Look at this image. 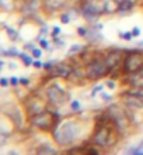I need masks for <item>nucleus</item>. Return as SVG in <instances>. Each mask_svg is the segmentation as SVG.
Listing matches in <instances>:
<instances>
[{"instance_id":"dca6fc26","label":"nucleus","mask_w":143,"mask_h":155,"mask_svg":"<svg viewBox=\"0 0 143 155\" xmlns=\"http://www.w3.org/2000/svg\"><path fill=\"white\" fill-rule=\"evenodd\" d=\"M135 3H136V0H122V1L118 4V11H119V13L130 11V10L135 7Z\"/></svg>"},{"instance_id":"e433bc0d","label":"nucleus","mask_w":143,"mask_h":155,"mask_svg":"<svg viewBox=\"0 0 143 155\" xmlns=\"http://www.w3.org/2000/svg\"><path fill=\"white\" fill-rule=\"evenodd\" d=\"M114 1H115V3H117V4H119V3H121V1H122V0H114Z\"/></svg>"},{"instance_id":"c756f323","label":"nucleus","mask_w":143,"mask_h":155,"mask_svg":"<svg viewBox=\"0 0 143 155\" xmlns=\"http://www.w3.org/2000/svg\"><path fill=\"white\" fill-rule=\"evenodd\" d=\"M39 45H41V48H45V50H46V48H48V41L42 38L41 41H39Z\"/></svg>"},{"instance_id":"f03ea898","label":"nucleus","mask_w":143,"mask_h":155,"mask_svg":"<svg viewBox=\"0 0 143 155\" xmlns=\"http://www.w3.org/2000/svg\"><path fill=\"white\" fill-rule=\"evenodd\" d=\"M117 131H119V130L115 126V123L112 121L110 114L107 113L104 121H101V123L98 121L97 123V127L94 130V134H93V138H91L93 145L100 147V148H107V147L114 145V142H111V138H112V134H115Z\"/></svg>"},{"instance_id":"6e6552de","label":"nucleus","mask_w":143,"mask_h":155,"mask_svg":"<svg viewBox=\"0 0 143 155\" xmlns=\"http://www.w3.org/2000/svg\"><path fill=\"white\" fill-rule=\"evenodd\" d=\"M24 107H25L28 116L31 117L46 110V103L38 96H30L24 100Z\"/></svg>"},{"instance_id":"6ab92c4d","label":"nucleus","mask_w":143,"mask_h":155,"mask_svg":"<svg viewBox=\"0 0 143 155\" xmlns=\"http://www.w3.org/2000/svg\"><path fill=\"white\" fill-rule=\"evenodd\" d=\"M81 50V45H79V44H74V45L70 47V50H69V54L70 55H74V54H79V51Z\"/></svg>"},{"instance_id":"c9c22d12","label":"nucleus","mask_w":143,"mask_h":155,"mask_svg":"<svg viewBox=\"0 0 143 155\" xmlns=\"http://www.w3.org/2000/svg\"><path fill=\"white\" fill-rule=\"evenodd\" d=\"M101 96L104 97V100H110V96H108V95H103V93H101Z\"/></svg>"},{"instance_id":"ddd939ff","label":"nucleus","mask_w":143,"mask_h":155,"mask_svg":"<svg viewBox=\"0 0 143 155\" xmlns=\"http://www.w3.org/2000/svg\"><path fill=\"white\" fill-rule=\"evenodd\" d=\"M125 103L132 110L143 109V97L136 96V95H130V93H125Z\"/></svg>"},{"instance_id":"7c9ffc66","label":"nucleus","mask_w":143,"mask_h":155,"mask_svg":"<svg viewBox=\"0 0 143 155\" xmlns=\"http://www.w3.org/2000/svg\"><path fill=\"white\" fill-rule=\"evenodd\" d=\"M18 82H20V80L17 79V78H14V76L10 79V83L13 85V86H17V85H18Z\"/></svg>"},{"instance_id":"4be33fe9","label":"nucleus","mask_w":143,"mask_h":155,"mask_svg":"<svg viewBox=\"0 0 143 155\" xmlns=\"http://www.w3.org/2000/svg\"><path fill=\"white\" fill-rule=\"evenodd\" d=\"M7 34H8L13 39L17 38V32H16V30H13V28H7Z\"/></svg>"},{"instance_id":"423d86ee","label":"nucleus","mask_w":143,"mask_h":155,"mask_svg":"<svg viewBox=\"0 0 143 155\" xmlns=\"http://www.w3.org/2000/svg\"><path fill=\"white\" fill-rule=\"evenodd\" d=\"M67 96H69L67 92L59 83L49 85L48 89H46V100H48V103L55 106V107H59V106L65 104L66 100H67Z\"/></svg>"},{"instance_id":"a211bd4d","label":"nucleus","mask_w":143,"mask_h":155,"mask_svg":"<svg viewBox=\"0 0 143 155\" xmlns=\"http://www.w3.org/2000/svg\"><path fill=\"white\" fill-rule=\"evenodd\" d=\"M18 57L21 58V61H23V62L25 64V66H30V65H33V59L30 58V57H28L27 54H20Z\"/></svg>"},{"instance_id":"7ed1b4c3","label":"nucleus","mask_w":143,"mask_h":155,"mask_svg":"<svg viewBox=\"0 0 143 155\" xmlns=\"http://www.w3.org/2000/svg\"><path fill=\"white\" fill-rule=\"evenodd\" d=\"M30 124L42 131H53L58 124V116L51 110H44L38 114L30 117Z\"/></svg>"},{"instance_id":"cd10ccee","label":"nucleus","mask_w":143,"mask_h":155,"mask_svg":"<svg viewBox=\"0 0 143 155\" xmlns=\"http://www.w3.org/2000/svg\"><path fill=\"white\" fill-rule=\"evenodd\" d=\"M100 90H103V85H98V86H96L94 89H93V92H91V96H96V93Z\"/></svg>"},{"instance_id":"412c9836","label":"nucleus","mask_w":143,"mask_h":155,"mask_svg":"<svg viewBox=\"0 0 143 155\" xmlns=\"http://www.w3.org/2000/svg\"><path fill=\"white\" fill-rule=\"evenodd\" d=\"M72 110H73V111H79V110H80V103H79L77 100L72 102Z\"/></svg>"},{"instance_id":"a878e982","label":"nucleus","mask_w":143,"mask_h":155,"mask_svg":"<svg viewBox=\"0 0 143 155\" xmlns=\"http://www.w3.org/2000/svg\"><path fill=\"white\" fill-rule=\"evenodd\" d=\"M53 66H55V65H53L52 61H49V62H45V64H44V68H45L46 71H52Z\"/></svg>"},{"instance_id":"f257e3e1","label":"nucleus","mask_w":143,"mask_h":155,"mask_svg":"<svg viewBox=\"0 0 143 155\" xmlns=\"http://www.w3.org/2000/svg\"><path fill=\"white\" fill-rule=\"evenodd\" d=\"M81 131V126L77 120H63V121H58L56 127L53 128V140L56 144L65 147V145H70L72 142L77 140Z\"/></svg>"},{"instance_id":"c85d7f7f","label":"nucleus","mask_w":143,"mask_h":155,"mask_svg":"<svg viewBox=\"0 0 143 155\" xmlns=\"http://www.w3.org/2000/svg\"><path fill=\"white\" fill-rule=\"evenodd\" d=\"M130 32H132V35H133V37H139V35H140V30H139L137 27H133Z\"/></svg>"},{"instance_id":"2eb2a0df","label":"nucleus","mask_w":143,"mask_h":155,"mask_svg":"<svg viewBox=\"0 0 143 155\" xmlns=\"http://www.w3.org/2000/svg\"><path fill=\"white\" fill-rule=\"evenodd\" d=\"M39 6H41V1L39 0H24V4H23V11L27 14H34L38 11Z\"/></svg>"},{"instance_id":"9b49d317","label":"nucleus","mask_w":143,"mask_h":155,"mask_svg":"<svg viewBox=\"0 0 143 155\" xmlns=\"http://www.w3.org/2000/svg\"><path fill=\"white\" fill-rule=\"evenodd\" d=\"M52 72L55 76L58 78H63V79H69L72 76V72H73V66L66 62H60V64H56L52 68Z\"/></svg>"},{"instance_id":"bb28decb","label":"nucleus","mask_w":143,"mask_h":155,"mask_svg":"<svg viewBox=\"0 0 143 155\" xmlns=\"http://www.w3.org/2000/svg\"><path fill=\"white\" fill-rule=\"evenodd\" d=\"M59 34H60V28L55 26V27H53V30H52V37H53V38H56Z\"/></svg>"},{"instance_id":"20e7f679","label":"nucleus","mask_w":143,"mask_h":155,"mask_svg":"<svg viewBox=\"0 0 143 155\" xmlns=\"http://www.w3.org/2000/svg\"><path fill=\"white\" fill-rule=\"evenodd\" d=\"M107 75H110V68L105 58H93L86 65V78L90 80H97Z\"/></svg>"},{"instance_id":"72a5a7b5","label":"nucleus","mask_w":143,"mask_h":155,"mask_svg":"<svg viewBox=\"0 0 143 155\" xmlns=\"http://www.w3.org/2000/svg\"><path fill=\"white\" fill-rule=\"evenodd\" d=\"M107 86H108L110 89H115V82H114V80H108V82H107Z\"/></svg>"},{"instance_id":"0eeeda50","label":"nucleus","mask_w":143,"mask_h":155,"mask_svg":"<svg viewBox=\"0 0 143 155\" xmlns=\"http://www.w3.org/2000/svg\"><path fill=\"white\" fill-rule=\"evenodd\" d=\"M108 114H110V117L112 118V121L115 123V126L118 127L119 131H125L126 130L128 124H129V118H128L124 109H121L118 104H114V106H111L108 109Z\"/></svg>"},{"instance_id":"f704fd0d","label":"nucleus","mask_w":143,"mask_h":155,"mask_svg":"<svg viewBox=\"0 0 143 155\" xmlns=\"http://www.w3.org/2000/svg\"><path fill=\"white\" fill-rule=\"evenodd\" d=\"M28 82H30V80H28L27 78H21V79H20V83L24 85V86H27V85H28Z\"/></svg>"},{"instance_id":"4468645a","label":"nucleus","mask_w":143,"mask_h":155,"mask_svg":"<svg viewBox=\"0 0 143 155\" xmlns=\"http://www.w3.org/2000/svg\"><path fill=\"white\" fill-rule=\"evenodd\" d=\"M42 4L48 11H58L67 4V0H42Z\"/></svg>"},{"instance_id":"aec40b11","label":"nucleus","mask_w":143,"mask_h":155,"mask_svg":"<svg viewBox=\"0 0 143 155\" xmlns=\"http://www.w3.org/2000/svg\"><path fill=\"white\" fill-rule=\"evenodd\" d=\"M77 34L80 35V37H87V35H88V31L86 30L84 27H79V28H77Z\"/></svg>"},{"instance_id":"f8f14e48","label":"nucleus","mask_w":143,"mask_h":155,"mask_svg":"<svg viewBox=\"0 0 143 155\" xmlns=\"http://www.w3.org/2000/svg\"><path fill=\"white\" fill-rule=\"evenodd\" d=\"M125 83L135 89H143V69L128 75V78L125 79Z\"/></svg>"},{"instance_id":"393cba45","label":"nucleus","mask_w":143,"mask_h":155,"mask_svg":"<svg viewBox=\"0 0 143 155\" xmlns=\"http://www.w3.org/2000/svg\"><path fill=\"white\" fill-rule=\"evenodd\" d=\"M60 21H62L63 24H69V23H70V17H69L67 14H63V16L60 17Z\"/></svg>"},{"instance_id":"2f4dec72","label":"nucleus","mask_w":143,"mask_h":155,"mask_svg":"<svg viewBox=\"0 0 143 155\" xmlns=\"http://www.w3.org/2000/svg\"><path fill=\"white\" fill-rule=\"evenodd\" d=\"M34 68H37V69H39V68H42V66H44V64H41V62H39V61H34Z\"/></svg>"},{"instance_id":"f3484780","label":"nucleus","mask_w":143,"mask_h":155,"mask_svg":"<svg viewBox=\"0 0 143 155\" xmlns=\"http://www.w3.org/2000/svg\"><path fill=\"white\" fill-rule=\"evenodd\" d=\"M37 152H38V154H55L56 149L51 148V147H48V145H45V144H42V145L37 149Z\"/></svg>"},{"instance_id":"39448f33","label":"nucleus","mask_w":143,"mask_h":155,"mask_svg":"<svg viewBox=\"0 0 143 155\" xmlns=\"http://www.w3.org/2000/svg\"><path fill=\"white\" fill-rule=\"evenodd\" d=\"M143 69V52L142 51H132L126 54L122 62V71L126 75L135 73Z\"/></svg>"},{"instance_id":"5701e85b","label":"nucleus","mask_w":143,"mask_h":155,"mask_svg":"<svg viewBox=\"0 0 143 155\" xmlns=\"http://www.w3.org/2000/svg\"><path fill=\"white\" fill-rule=\"evenodd\" d=\"M119 37H122V38H125V39H128V41H129L133 35H132V32H125V34H124V32H119Z\"/></svg>"},{"instance_id":"473e14b6","label":"nucleus","mask_w":143,"mask_h":155,"mask_svg":"<svg viewBox=\"0 0 143 155\" xmlns=\"http://www.w3.org/2000/svg\"><path fill=\"white\" fill-rule=\"evenodd\" d=\"M0 83H1V86H3V88H6L7 85H8V80H7L6 78H1V79H0Z\"/></svg>"},{"instance_id":"9d476101","label":"nucleus","mask_w":143,"mask_h":155,"mask_svg":"<svg viewBox=\"0 0 143 155\" xmlns=\"http://www.w3.org/2000/svg\"><path fill=\"white\" fill-rule=\"evenodd\" d=\"M105 62H107L108 68H110V75H111L112 72H115L118 68L122 65V62H124V55H122L121 51H111L110 54H107Z\"/></svg>"},{"instance_id":"b1692460","label":"nucleus","mask_w":143,"mask_h":155,"mask_svg":"<svg viewBox=\"0 0 143 155\" xmlns=\"http://www.w3.org/2000/svg\"><path fill=\"white\" fill-rule=\"evenodd\" d=\"M31 54H33L34 58H39V57L42 55V54H41V50H38V48H33V52H31Z\"/></svg>"},{"instance_id":"1a4fd4ad","label":"nucleus","mask_w":143,"mask_h":155,"mask_svg":"<svg viewBox=\"0 0 143 155\" xmlns=\"http://www.w3.org/2000/svg\"><path fill=\"white\" fill-rule=\"evenodd\" d=\"M80 10H81V14L84 16L86 19H96L101 13H104V7L97 6L94 1H90V0H87L84 4H81Z\"/></svg>"}]
</instances>
